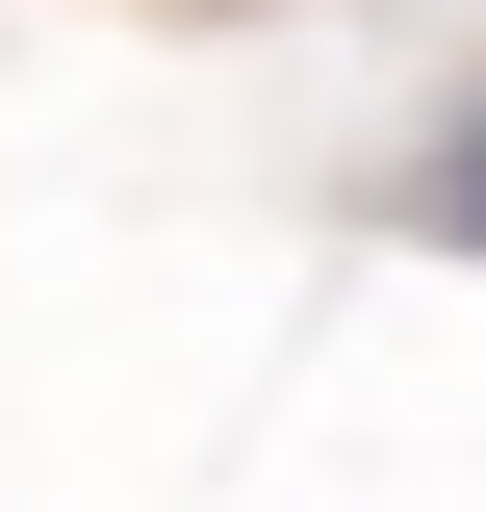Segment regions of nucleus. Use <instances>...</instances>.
Listing matches in <instances>:
<instances>
[{
  "label": "nucleus",
  "mask_w": 486,
  "mask_h": 512,
  "mask_svg": "<svg viewBox=\"0 0 486 512\" xmlns=\"http://www.w3.org/2000/svg\"><path fill=\"white\" fill-rule=\"evenodd\" d=\"M435 205H461V231H486V128H461V180H435Z\"/></svg>",
  "instance_id": "obj_1"
}]
</instances>
